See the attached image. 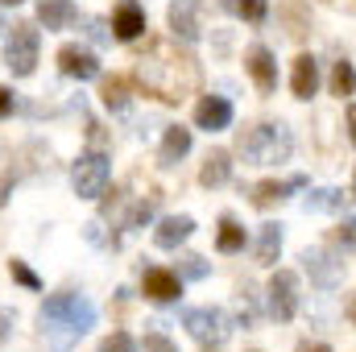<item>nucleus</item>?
Returning a JSON list of instances; mask_svg holds the SVG:
<instances>
[{
	"label": "nucleus",
	"instance_id": "nucleus-13",
	"mask_svg": "<svg viewBox=\"0 0 356 352\" xmlns=\"http://www.w3.org/2000/svg\"><path fill=\"white\" fill-rule=\"evenodd\" d=\"M112 29H116L120 42H137L145 33V8L137 0H120L116 13H112Z\"/></svg>",
	"mask_w": 356,
	"mask_h": 352
},
{
	"label": "nucleus",
	"instance_id": "nucleus-30",
	"mask_svg": "<svg viewBox=\"0 0 356 352\" xmlns=\"http://www.w3.org/2000/svg\"><path fill=\"white\" fill-rule=\"evenodd\" d=\"M99 352H137V344H133V340H129L124 332H112V336H108V340L99 344Z\"/></svg>",
	"mask_w": 356,
	"mask_h": 352
},
{
	"label": "nucleus",
	"instance_id": "nucleus-35",
	"mask_svg": "<svg viewBox=\"0 0 356 352\" xmlns=\"http://www.w3.org/2000/svg\"><path fill=\"white\" fill-rule=\"evenodd\" d=\"M13 108H17V99H13V91H8V88H0V120H4V116H8Z\"/></svg>",
	"mask_w": 356,
	"mask_h": 352
},
{
	"label": "nucleus",
	"instance_id": "nucleus-26",
	"mask_svg": "<svg viewBox=\"0 0 356 352\" xmlns=\"http://www.w3.org/2000/svg\"><path fill=\"white\" fill-rule=\"evenodd\" d=\"M236 13L245 17V21H253V25H261L269 17V4L266 0H236Z\"/></svg>",
	"mask_w": 356,
	"mask_h": 352
},
{
	"label": "nucleus",
	"instance_id": "nucleus-25",
	"mask_svg": "<svg viewBox=\"0 0 356 352\" xmlns=\"http://www.w3.org/2000/svg\"><path fill=\"white\" fill-rule=\"evenodd\" d=\"M353 91H356V71H353V63L340 58V63L332 67V95L344 99V95H353Z\"/></svg>",
	"mask_w": 356,
	"mask_h": 352
},
{
	"label": "nucleus",
	"instance_id": "nucleus-2",
	"mask_svg": "<svg viewBox=\"0 0 356 352\" xmlns=\"http://www.w3.org/2000/svg\"><path fill=\"white\" fill-rule=\"evenodd\" d=\"M38 323H42V340L50 352H71L91 328H95V307H91L83 294L75 290H63V294H50L38 311Z\"/></svg>",
	"mask_w": 356,
	"mask_h": 352
},
{
	"label": "nucleus",
	"instance_id": "nucleus-33",
	"mask_svg": "<svg viewBox=\"0 0 356 352\" xmlns=\"http://www.w3.org/2000/svg\"><path fill=\"white\" fill-rule=\"evenodd\" d=\"M88 38H91V42H99V46H104V42H112V33H108V29H104V21H95V17L88 21Z\"/></svg>",
	"mask_w": 356,
	"mask_h": 352
},
{
	"label": "nucleus",
	"instance_id": "nucleus-4",
	"mask_svg": "<svg viewBox=\"0 0 356 352\" xmlns=\"http://www.w3.org/2000/svg\"><path fill=\"white\" fill-rule=\"evenodd\" d=\"M38 50H42V33H38L29 21H17V25L8 29V42H4V67H8L17 79H25V75H33V67H38Z\"/></svg>",
	"mask_w": 356,
	"mask_h": 352
},
{
	"label": "nucleus",
	"instance_id": "nucleus-19",
	"mask_svg": "<svg viewBox=\"0 0 356 352\" xmlns=\"http://www.w3.org/2000/svg\"><path fill=\"white\" fill-rule=\"evenodd\" d=\"M38 21L46 29H67L75 21V4L71 0H38Z\"/></svg>",
	"mask_w": 356,
	"mask_h": 352
},
{
	"label": "nucleus",
	"instance_id": "nucleus-16",
	"mask_svg": "<svg viewBox=\"0 0 356 352\" xmlns=\"http://www.w3.org/2000/svg\"><path fill=\"white\" fill-rule=\"evenodd\" d=\"M191 232H195V220H191V216H166V220L158 224L154 241H158V249H178Z\"/></svg>",
	"mask_w": 356,
	"mask_h": 352
},
{
	"label": "nucleus",
	"instance_id": "nucleus-1",
	"mask_svg": "<svg viewBox=\"0 0 356 352\" xmlns=\"http://www.w3.org/2000/svg\"><path fill=\"white\" fill-rule=\"evenodd\" d=\"M133 79L141 83V91H149L162 104H182L186 95L199 91L203 71H199V58L186 46H178L170 38H149L145 54L137 58Z\"/></svg>",
	"mask_w": 356,
	"mask_h": 352
},
{
	"label": "nucleus",
	"instance_id": "nucleus-41",
	"mask_svg": "<svg viewBox=\"0 0 356 352\" xmlns=\"http://www.w3.org/2000/svg\"><path fill=\"white\" fill-rule=\"evenodd\" d=\"M0 4H4V8H13V4H21V0H0Z\"/></svg>",
	"mask_w": 356,
	"mask_h": 352
},
{
	"label": "nucleus",
	"instance_id": "nucleus-14",
	"mask_svg": "<svg viewBox=\"0 0 356 352\" xmlns=\"http://www.w3.org/2000/svg\"><path fill=\"white\" fill-rule=\"evenodd\" d=\"M290 91H294L298 99H311V95L319 91V63H315L311 54H298V58H294V75H290Z\"/></svg>",
	"mask_w": 356,
	"mask_h": 352
},
{
	"label": "nucleus",
	"instance_id": "nucleus-29",
	"mask_svg": "<svg viewBox=\"0 0 356 352\" xmlns=\"http://www.w3.org/2000/svg\"><path fill=\"white\" fill-rule=\"evenodd\" d=\"M336 241L340 249H356V216H344V224L336 228Z\"/></svg>",
	"mask_w": 356,
	"mask_h": 352
},
{
	"label": "nucleus",
	"instance_id": "nucleus-36",
	"mask_svg": "<svg viewBox=\"0 0 356 352\" xmlns=\"http://www.w3.org/2000/svg\"><path fill=\"white\" fill-rule=\"evenodd\" d=\"M13 182H17V178H13V170H4V175H0V207L8 203V191H13Z\"/></svg>",
	"mask_w": 356,
	"mask_h": 352
},
{
	"label": "nucleus",
	"instance_id": "nucleus-6",
	"mask_svg": "<svg viewBox=\"0 0 356 352\" xmlns=\"http://www.w3.org/2000/svg\"><path fill=\"white\" fill-rule=\"evenodd\" d=\"M269 315L277 323H290L298 315V273L294 269H277L269 278Z\"/></svg>",
	"mask_w": 356,
	"mask_h": 352
},
{
	"label": "nucleus",
	"instance_id": "nucleus-37",
	"mask_svg": "<svg viewBox=\"0 0 356 352\" xmlns=\"http://www.w3.org/2000/svg\"><path fill=\"white\" fill-rule=\"evenodd\" d=\"M348 137H353V141H356V104H353V108H348Z\"/></svg>",
	"mask_w": 356,
	"mask_h": 352
},
{
	"label": "nucleus",
	"instance_id": "nucleus-27",
	"mask_svg": "<svg viewBox=\"0 0 356 352\" xmlns=\"http://www.w3.org/2000/svg\"><path fill=\"white\" fill-rule=\"evenodd\" d=\"M8 273H13V282H21L25 290H42V278H38L25 262H8Z\"/></svg>",
	"mask_w": 356,
	"mask_h": 352
},
{
	"label": "nucleus",
	"instance_id": "nucleus-24",
	"mask_svg": "<svg viewBox=\"0 0 356 352\" xmlns=\"http://www.w3.org/2000/svg\"><path fill=\"white\" fill-rule=\"evenodd\" d=\"M344 203H348V195L336 191V186H323V191H311L307 195V211H340Z\"/></svg>",
	"mask_w": 356,
	"mask_h": 352
},
{
	"label": "nucleus",
	"instance_id": "nucleus-3",
	"mask_svg": "<svg viewBox=\"0 0 356 352\" xmlns=\"http://www.w3.org/2000/svg\"><path fill=\"white\" fill-rule=\"evenodd\" d=\"M236 150L249 166H273V162H286L294 154V137L286 125H253L249 133H241Z\"/></svg>",
	"mask_w": 356,
	"mask_h": 352
},
{
	"label": "nucleus",
	"instance_id": "nucleus-42",
	"mask_svg": "<svg viewBox=\"0 0 356 352\" xmlns=\"http://www.w3.org/2000/svg\"><path fill=\"white\" fill-rule=\"evenodd\" d=\"M353 186H356V175H353Z\"/></svg>",
	"mask_w": 356,
	"mask_h": 352
},
{
	"label": "nucleus",
	"instance_id": "nucleus-18",
	"mask_svg": "<svg viewBox=\"0 0 356 352\" xmlns=\"http://www.w3.org/2000/svg\"><path fill=\"white\" fill-rule=\"evenodd\" d=\"M307 186V178L302 175H294V178H286V182H257L253 186V207H269V203H277V199H286L290 191H302Z\"/></svg>",
	"mask_w": 356,
	"mask_h": 352
},
{
	"label": "nucleus",
	"instance_id": "nucleus-5",
	"mask_svg": "<svg viewBox=\"0 0 356 352\" xmlns=\"http://www.w3.org/2000/svg\"><path fill=\"white\" fill-rule=\"evenodd\" d=\"M182 328L203 344V349H220L224 340H228V315L220 311V307H191V311H182Z\"/></svg>",
	"mask_w": 356,
	"mask_h": 352
},
{
	"label": "nucleus",
	"instance_id": "nucleus-10",
	"mask_svg": "<svg viewBox=\"0 0 356 352\" xmlns=\"http://www.w3.org/2000/svg\"><path fill=\"white\" fill-rule=\"evenodd\" d=\"M141 294H145L149 303H175L178 294H182V278H178L175 269L154 265V269L141 273Z\"/></svg>",
	"mask_w": 356,
	"mask_h": 352
},
{
	"label": "nucleus",
	"instance_id": "nucleus-28",
	"mask_svg": "<svg viewBox=\"0 0 356 352\" xmlns=\"http://www.w3.org/2000/svg\"><path fill=\"white\" fill-rule=\"evenodd\" d=\"M236 319H241L245 328H253V319H257V307H253V290H245V294L236 298Z\"/></svg>",
	"mask_w": 356,
	"mask_h": 352
},
{
	"label": "nucleus",
	"instance_id": "nucleus-32",
	"mask_svg": "<svg viewBox=\"0 0 356 352\" xmlns=\"http://www.w3.org/2000/svg\"><path fill=\"white\" fill-rule=\"evenodd\" d=\"M141 352H178V349L170 344V340H166V336H158V332H154V336H145Z\"/></svg>",
	"mask_w": 356,
	"mask_h": 352
},
{
	"label": "nucleus",
	"instance_id": "nucleus-21",
	"mask_svg": "<svg viewBox=\"0 0 356 352\" xmlns=\"http://www.w3.org/2000/svg\"><path fill=\"white\" fill-rule=\"evenodd\" d=\"M282 253V224H261L257 237V265H273Z\"/></svg>",
	"mask_w": 356,
	"mask_h": 352
},
{
	"label": "nucleus",
	"instance_id": "nucleus-34",
	"mask_svg": "<svg viewBox=\"0 0 356 352\" xmlns=\"http://www.w3.org/2000/svg\"><path fill=\"white\" fill-rule=\"evenodd\" d=\"M13 319H17V315H13V307H0V344H4V340H8V332H13Z\"/></svg>",
	"mask_w": 356,
	"mask_h": 352
},
{
	"label": "nucleus",
	"instance_id": "nucleus-20",
	"mask_svg": "<svg viewBox=\"0 0 356 352\" xmlns=\"http://www.w3.org/2000/svg\"><path fill=\"white\" fill-rule=\"evenodd\" d=\"M191 154V129H182V125H170L166 129V137H162V166H175L178 158H186Z\"/></svg>",
	"mask_w": 356,
	"mask_h": 352
},
{
	"label": "nucleus",
	"instance_id": "nucleus-22",
	"mask_svg": "<svg viewBox=\"0 0 356 352\" xmlns=\"http://www.w3.org/2000/svg\"><path fill=\"white\" fill-rule=\"evenodd\" d=\"M99 99H104V108L124 112V108H129V83H124L120 75H108V79L99 83Z\"/></svg>",
	"mask_w": 356,
	"mask_h": 352
},
{
	"label": "nucleus",
	"instance_id": "nucleus-23",
	"mask_svg": "<svg viewBox=\"0 0 356 352\" xmlns=\"http://www.w3.org/2000/svg\"><path fill=\"white\" fill-rule=\"evenodd\" d=\"M216 249H220V253H241V249H245V228H241L232 216H224V220H220V237H216Z\"/></svg>",
	"mask_w": 356,
	"mask_h": 352
},
{
	"label": "nucleus",
	"instance_id": "nucleus-8",
	"mask_svg": "<svg viewBox=\"0 0 356 352\" xmlns=\"http://www.w3.org/2000/svg\"><path fill=\"white\" fill-rule=\"evenodd\" d=\"M58 71L67 75V79H95L99 75V58L91 54L88 46H79V42H67L63 50H58Z\"/></svg>",
	"mask_w": 356,
	"mask_h": 352
},
{
	"label": "nucleus",
	"instance_id": "nucleus-39",
	"mask_svg": "<svg viewBox=\"0 0 356 352\" xmlns=\"http://www.w3.org/2000/svg\"><path fill=\"white\" fill-rule=\"evenodd\" d=\"M344 315H348V319H353V323H356V294H353V298H348V303H344Z\"/></svg>",
	"mask_w": 356,
	"mask_h": 352
},
{
	"label": "nucleus",
	"instance_id": "nucleus-31",
	"mask_svg": "<svg viewBox=\"0 0 356 352\" xmlns=\"http://www.w3.org/2000/svg\"><path fill=\"white\" fill-rule=\"evenodd\" d=\"M182 278H195V282H199V278H207V262H203V257H195V253H191V257H182Z\"/></svg>",
	"mask_w": 356,
	"mask_h": 352
},
{
	"label": "nucleus",
	"instance_id": "nucleus-17",
	"mask_svg": "<svg viewBox=\"0 0 356 352\" xmlns=\"http://www.w3.org/2000/svg\"><path fill=\"white\" fill-rule=\"evenodd\" d=\"M232 178V154L228 150H211L203 158V170H199V182L203 186H224Z\"/></svg>",
	"mask_w": 356,
	"mask_h": 352
},
{
	"label": "nucleus",
	"instance_id": "nucleus-11",
	"mask_svg": "<svg viewBox=\"0 0 356 352\" xmlns=\"http://www.w3.org/2000/svg\"><path fill=\"white\" fill-rule=\"evenodd\" d=\"M232 125V104L224 99V95H203L199 104H195V129H203V133H224Z\"/></svg>",
	"mask_w": 356,
	"mask_h": 352
},
{
	"label": "nucleus",
	"instance_id": "nucleus-40",
	"mask_svg": "<svg viewBox=\"0 0 356 352\" xmlns=\"http://www.w3.org/2000/svg\"><path fill=\"white\" fill-rule=\"evenodd\" d=\"M298 352H332L327 344H307V349H298Z\"/></svg>",
	"mask_w": 356,
	"mask_h": 352
},
{
	"label": "nucleus",
	"instance_id": "nucleus-12",
	"mask_svg": "<svg viewBox=\"0 0 356 352\" xmlns=\"http://www.w3.org/2000/svg\"><path fill=\"white\" fill-rule=\"evenodd\" d=\"M245 67H249V75H253V83L261 95H273L277 91V63H273V54H269V46H249V54H245Z\"/></svg>",
	"mask_w": 356,
	"mask_h": 352
},
{
	"label": "nucleus",
	"instance_id": "nucleus-38",
	"mask_svg": "<svg viewBox=\"0 0 356 352\" xmlns=\"http://www.w3.org/2000/svg\"><path fill=\"white\" fill-rule=\"evenodd\" d=\"M327 4H336V8H344V13H356V0H327Z\"/></svg>",
	"mask_w": 356,
	"mask_h": 352
},
{
	"label": "nucleus",
	"instance_id": "nucleus-7",
	"mask_svg": "<svg viewBox=\"0 0 356 352\" xmlns=\"http://www.w3.org/2000/svg\"><path fill=\"white\" fill-rule=\"evenodd\" d=\"M71 182H75V195H79V199H99L104 186H108V158H104L99 150L83 154V158L75 162V170H71Z\"/></svg>",
	"mask_w": 356,
	"mask_h": 352
},
{
	"label": "nucleus",
	"instance_id": "nucleus-15",
	"mask_svg": "<svg viewBox=\"0 0 356 352\" xmlns=\"http://www.w3.org/2000/svg\"><path fill=\"white\" fill-rule=\"evenodd\" d=\"M170 29H175V38H182V42H195L199 38V8H195V0H175L170 4Z\"/></svg>",
	"mask_w": 356,
	"mask_h": 352
},
{
	"label": "nucleus",
	"instance_id": "nucleus-9",
	"mask_svg": "<svg viewBox=\"0 0 356 352\" xmlns=\"http://www.w3.org/2000/svg\"><path fill=\"white\" fill-rule=\"evenodd\" d=\"M302 265H307L311 282L323 286V290H332V286L344 278V262H340L332 249H307V253H302Z\"/></svg>",
	"mask_w": 356,
	"mask_h": 352
}]
</instances>
